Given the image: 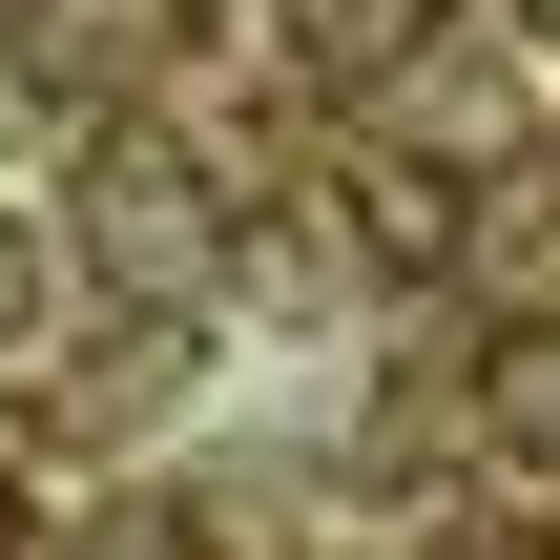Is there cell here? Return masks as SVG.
Instances as JSON below:
<instances>
[{
  "mask_svg": "<svg viewBox=\"0 0 560 560\" xmlns=\"http://www.w3.org/2000/svg\"><path fill=\"white\" fill-rule=\"evenodd\" d=\"M62 208H83V270H125L145 312H187V291L229 270L208 166H187V145H145V125H125V145H83V187H62Z\"/></svg>",
  "mask_w": 560,
  "mask_h": 560,
  "instance_id": "6da1fadb",
  "label": "cell"
},
{
  "mask_svg": "<svg viewBox=\"0 0 560 560\" xmlns=\"http://www.w3.org/2000/svg\"><path fill=\"white\" fill-rule=\"evenodd\" d=\"M353 249H374V270H457V249H478V187H457V166H353Z\"/></svg>",
  "mask_w": 560,
  "mask_h": 560,
  "instance_id": "7a4b0ae2",
  "label": "cell"
},
{
  "mask_svg": "<svg viewBox=\"0 0 560 560\" xmlns=\"http://www.w3.org/2000/svg\"><path fill=\"white\" fill-rule=\"evenodd\" d=\"M478 416H499L520 457H560V332H499V374H478Z\"/></svg>",
  "mask_w": 560,
  "mask_h": 560,
  "instance_id": "3957f363",
  "label": "cell"
},
{
  "mask_svg": "<svg viewBox=\"0 0 560 560\" xmlns=\"http://www.w3.org/2000/svg\"><path fill=\"white\" fill-rule=\"evenodd\" d=\"M0 560H21V478H0Z\"/></svg>",
  "mask_w": 560,
  "mask_h": 560,
  "instance_id": "277c9868",
  "label": "cell"
},
{
  "mask_svg": "<svg viewBox=\"0 0 560 560\" xmlns=\"http://www.w3.org/2000/svg\"><path fill=\"white\" fill-rule=\"evenodd\" d=\"M520 42H560V0H520Z\"/></svg>",
  "mask_w": 560,
  "mask_h": 560,
  "instance_id": "5b68a950",
  "label": "cell"
}]
</instances>
